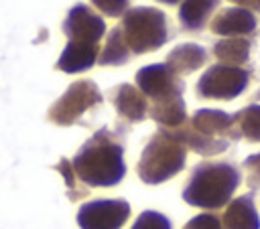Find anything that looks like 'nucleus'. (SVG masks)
Here are the masks:
<instances>
[{
	"instance_id": "nucleus-1",
	"label": "nucleus",
	"mask_w": 260,
	"mask_h": 229,
	"mask_svg": "<svg viewBox=\"0 0 260 229\" xmlns=\"http://www.w3.org/2000/svg\"><path fill=\"white\" fill-rule=\"evenodd\" d=\"M71 168L79 182L87 186H116L126 174L124 144L118 134L108 128L98 130L71 160Z\"/></svg>"
},
{
	"instance_id": "nucleus-2",
	"label": "nucleus",
	"mask_w": 260,
	"mask_h": 229,
	"mask_svg": "<svg viewBox=\"0 0 260 229\" xmlns=\"http://www.w3.org/2000/svg\"><path fill=\"white\" fill-rule=\"evenodd\" d=\"M240 178V170L230 162H201L193 168L183 199L199 209H219L230 203Z\"/></svg>"
},
{
	"instance_id": "nucleus-3",
	"label": "nucleus",
	"mask_w": 260,
	"mask_h": 229,
	"mask_svg": "<svg viewBox=\"0 0 260 229\" xmlns=\"http://www.w3.org/2000/svg\"><path fill=\"white\" fill-rule=\"evenodd\" d=\"M187 146L175 130L160 128L146 142L142 156L136 164V172L146 184H160L185 168Z\"/></svg>"
},
{
	"instance_id": "nucleus-4",
	"label": "nucleus",
	"mask_w": 260,
	"mask_h": 229,
	"mask_svg": "<svg viewBox=\"0 0 260 229\" xmlns=\"http://www.w3.org/2000/svg\"><path fill=\"white\" fill-rule=\"evenodd\" d=\"M122 36L134 55L160 49L169 41V24L162 10L152 6H134L122 16Z\"/></svg>"
},
{
	"instance_id": "nucleus-5",
	"label": "nucleus",
	"mask_w": 260,
	"mask_h": 229,
	"mask_svg": "<svg viewBox=\"0 0 260 229\" xmlns=\"http://www.w3.org/2000/svg\"><path fill=\"white\" fill-rule=\"evenodd\" d=\"M102 103V93L98 89V85L91 79H79L73 81L65 93L49 107L47 111V120L53 122L55 126H73L75 122H79V118Z\"/></svg>"
},
{
	"instance_id": "nucleus-6",
	"label": "nucleus",
	"mask_w": 260,
	"mask_h": 229,
	"mask_svg": "<svg viewBox=\"0 0 260 229\" xmlns=\"http://www.w3.org/2000/svg\"><path fill=\"white\" fill-rule=\"evenodd\" d=\"M250 81V73L242 67L232 65H211L197 81V95L203 99H234L238 97Z\"/></svg>"
},
{
	"instance_id": "nucleus-7",
	"label": "nucleus",
	"mask_w": 260,
	"mask_h": 229,
	"mask_svg": "<svg viewBox=\"0 0 260 229\" xmlns=\"http://www.w3.org/2000/svg\"><path fill=\"white\" fill-rule=\"evenodd\" d=\"M130 217V205L124 199H95L87 201L77 211V225L81 229H120Z\"/></svg>"
},
{
	"instance_id": "nucleus-8",
	"label": "nucleus",
	"mask_w": 260,
	"mask_h": 229,
	"mask_svg": "<svg viewBox=\"0 0 260 229\" xmlns=\"http://www.w3.org/2000/svg\"><path fill=\"white\" fill-rule=\"evenodd\" d=\"M136 87L150 101L179 97L183 95V89H185L181 77L167 63H152V65L140 67L136 71Z\"/></svg>"
},
{
	"instance_id": "nucleus-9",
	"label": "nucleus",
	"mask_w": 260,
	"mask_h": 229,
	"mask_svg": "<svg viewBox=\"0 0 260 229\" xmlns=\"http://www.w3.org/2000/svg\"><path fill=\"white\" fill-rule=\"evenodd\" d=\"M63 32L69 41L98 45L106 32V22L89 6L75 4L63 20Z\"/></svg>"
},
{
	"instance_id": "nucleus-10",
	"label": "nucleus",
	"mask_w": 260,
	"mask_h": 229,
	"mask_svg": "<svg viewBox=\"0 0 260 229\" xmlns=\"http://www.w3.org/2000/svg\"><path fill=\"white\" fill-rule=\"evenodd\" d=\"M110 99L118 111L120 118H124L126 122H142L148 113V99L144 97V93L130 85V83H120L116 87L110 89Z\"/></svg>"
},
{
	"instance_id": "nucleus-11",
	"label": "nucleus",
	"mask_w": 260,
	"mask_h": 229,
	"mask_svg": "<svg viewBox=\"0 0 260 229\" xmlns=\"http://www.w3.org/2000/svg\"><path fill=\"white\" fill-rule=\"evenodd\" d=\"M189 126L197 134H203L209 138H219V140H225V136L238 138L236 128H234V116L221 109H197Z\"/></svg>"
},
{
	"instance_id": "nucleus-12",
	"label": "nucleus",
	"mask_w": 260,
	"mask_h": 229,
	"mask_svg": "<svg viewBox=\"0 0 260 229\" xmlns=\"http://www.w3.org/2000/svg\"><path fill=\"white\" fill-rule=\"evenodd\" d=\"M256 28V16L244 8H223L211 20V32L219 36H240L250 34Z\"/></svg>"
},
{
	"instance_id": "nucleus-13",
	"label": "nucleus",
	"mask_w": 260,
	"mask_h": 229,
	"mask_svg": "<svg viewBox=\"0 0 260 229\" xmlns=\"http://www.w3.org/2000/svg\"><path fill=\"white\" fill-rule=\"evenodd\" d=\"M98 45L89 43H75L69 41L57 61V69L63 73H81L95 65L98 61Z\"/></svg>"
},
{
	"instance_id": "nucleus-14",
	"label": "nucleus",
	"mask_w": 260,
	"mask_h": 229,
	"mask_svg": "<svg viewBox=\"0 0 260 229\" xmlns=\"http://www.w3.org/2000/svg\"><path fill=\"white\" fill-rule=\"evenodd\" d=\"M221 227L223 229H260V217L254 207L252 195H244L230 201L221 219Z\"/></svg>"
},
{
	"instance_id": "nucleus-15",
	"label": "nucleus",
	"mask_w": 260,
	"mask_h": 229,
	"mask_svg": "<svg viewBox=\"0 0 260 229\" xmlns=\"http://www.w3.org/2000/svg\"><path fill=\"white\" fill-rule=\"evenodd\" d=\"M207 61V51L201 45L195 43H183L177 45L169 55H167V65L177 73V75H187L203 67Z\"/></svg>"
},
{
	"instance_id": "nucleus-16",
	"label": "nucleus",
	"mask_w": 260,
	"mask_h": 229,
	"mask_svg": "<svg viewBox=\"0 0 260 229\" xmlns=\"http://www.w3.org/2000/svg\"><path fill=\"white\" fill-rule=\"evenodd\" d=\"M148 113L165 130H177L183 124H187V107H185L183 95L162 99V101H152L148 105Z\"/></svg>"
},
{
	"instance_id": "nucleus-17",
	"label": "nucleus",
	"mask_w": 260,
	"mask_h": 229,
	"mask_svg": "<svg viewBox=\"0 0 260 229\" xmlns=\"http://www.w3.org/2000/svg\"><path fill=\"white\" fill-rule=\"evenodd\" d=\"M219 0H183L179 6V20L185 30H201L215 10Z\"/></svg>"
},
{
	"instance_id": "nucleus-18",
	"label": "nucleus",
	"mask_w": 260,
	"mask_h": 229,
	"mask_svg": "<svg viewBox=\"0 0 260 229\" xmlns=\"http://www.w3.org/2000/svg\"><path fill=\"white\" fill-rule=\"evenodd\" d=\"M179 134V138L183 140V144L187 148H191L193 152L201 154V156H213V154H219L228 148V140H219V138H209V136H203V134H197L189 124H183L181 128L175 130Z\"/></svg>"
},
{
	"instance_id": "nucleus-19",
	"label": "nucleus",
	"mask_w": 260,
	"mask_h": 229,
	"mask_svg": "<svg viewBox=\"0 0 260 229\" xmlns=\"http://www.w3.org/2000/svg\"><path fill=\"white\" fill-rule=\"evenodd\" d=\"M213 55L221 65L240 67L248 61L250 55V41L248 39H223L213 45Z\"/></svg>"
},
{
	"instance_id": "nucleus-20",
	"label": "nucleus",
	"mask_w": 260,
	"mask_h": 229,
	"mask_svg": "<svg viewBox=\"0 0 260 229\" xmlns=\"http://www.w3.org/2000/svg\"><path fill=\"white\" fill-rule=\"evenodd\" d=\"M128 59H130V49L122 36V28L114 26L106 39V45L98 57V63L100 65H124Z\"/></svg>"
},
{
	"instance_id": "nucleus-21",
	"label": "nucleus",
	"mask_w": 260,
	"mask_h": 229,
	"mask_svg": "<svg viewBox=\"0 0 260 229\" xmlns=\"http://www.w3.org/2000/svg\"><path fill=\"white\" fill-rule=\"evenodd\" d=\"M236 136H244L250 142H260V105L252 103L234 116Z\"/></svg>"
},
{
	"instance_id": "nucleus-22",
	"label": "nucleus",
	"mask_w": 260,
	"mask_h": 229,
	"mask_svg": "<svg viewBox=\"0 0 260 229\" xmlns=\"http://www.w3.org/2000/svg\"><path fill=\"white\" fill-rule=\"evenodd\" d=\"M130 229H173L167 215L158 211H142Z\"/></svg>"
},
{
	"instance_id": "nucleus-23",
	"label": "nucleus",
	"mask_w": 260,
	"mask_h": 229,
	"mask_svg": "<svg viewBox=\"0 0 260 229\" xmlns=\"http://www.w3.org/2000/svg\"><path fill=\"white\" fill-rule=\"evenodd\" d=\"M55 168L63 174L65 184H67V190H69V199H71V201H75V199H79V197H85V193L77 188V182H79V180H77V176H75V172H73V168H71V160L61 158L59 164H57Z\"/></svg>"
},
{
	"instance_id": "nucleus-24",
	"label": "nucleus",
	"mask_w": 260,
	"mask_h": 229,
	"mask_svg": "<svg viewBox=\"0 0 260 229\" xmlns=\"http://www.w3.org/2000/svg\"><path fill=\"white\" fill-rule=\"evenodd\" d=\"M132 0H91V4L104 14V16H124L130 10Z\"/></svg>"
},
{
	"instance_id": "nucleus-25",
	"label": "nucleus",
	"mask_w": 260,
	"mask_h": 229,
	"mask_svg": "<svg viewBox=\"0 0 260 229\" xmlns=\"http://www.w3.org/2000/svg\"><path fill=\"white\" fill-rule=\"evenodd\" d=\"M183 229H223V227H221L219 217H215L213 213H201L189 219Z\"/></svg>"
},
{
	"instance_id": "nucleus-26",
	"label": "nucleus",
	"mask_w": 260,
	"mask_h": 229,
	"mask_svg": "<svg viewBox=\"0 0 260 229\" xmlns=\"http://www.w3.org/2000/svg\"><path fill=\"white\" fill-rule=\"evenodd\" d=\"M234 4H238V8H244V10H254V12H260V0H230Z\"/></svg>"
},
{
	"instance_id": "nucleus-27",
	"label": "nucleus",
	"mask_w": 260,
	"mask_h": 229,
	"mask_svg": "<svg viewBox=\"0 0 260 229\" xmlns=\"http://www.w3.org/2000/svg\"><path fill=\"white\" fill-rule=\"evenodd\" d=\"M158 2H162V4H177L179 0H158Z\"/></svg>"
}]
</instances>
